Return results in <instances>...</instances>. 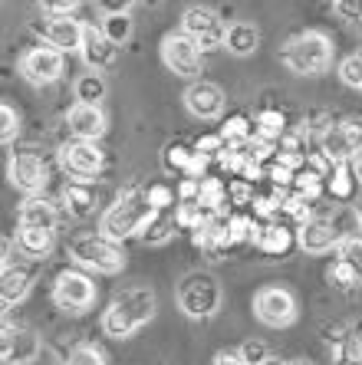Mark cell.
Returning a JSON list of instances; mask_svg holds the SVG:
<instances>
[{"mask_svg":"<svg viewBox=\"0 0 362 365\" xmlns=\"http://www.w3.org/2000/svg\"><path fill=\"white\" fill-rule=\"evenodd\" d=\"M155 316V293L149 287L122 289L102 313V332L112 339H129L135 329H142Z\"/></svg>","mask_w":362,"mask_h":365,"instance_id":"1","label":"cell"},{"mask_svg":"<svg viewBox=\"0 0 362 365\" xmlns=\"http://www.w3.org/2000/svg\"><path fill=\"white\" fill-rule=\"evenodd\" d=\"M152 204H149V191L142 187H129L116 197V204H109V211L102 214L99 221V234H106L109 240L122 244L126 237H135L142 234L152 221Z\"/></svg>","mask_w":362,"mask_h":365,"instance_id":"2","label":"cell"},{"mask_svg":"<svg viewBox=\"0 0 362 365\" xmlns=\"http://www.w3.org/2000/svg\"><path fill=\"white\" fill-rule=\"evenodd\" d=\"M280 63L293 76H320V73H326L333 66V40L326 34H320V30L296 34L293 40L283 43Z\"/></svg>","mask_w":362,"mask_h":365,"instance_id":"3","label":"cell"},{"mask_svg":"<svg viewBox=\"0 0 362 365\" xmlns=\"http://www.w3.org/2000/svg\"><path fill=\"white\" fill-rule=\"evenodd\" d=\"M178 309L188 319H211L221 309V283L214 273L194 270L178 283Z\"/></svg>","mask_w":362,"mask_h":365,"instance_id":"4","label":"cell"},{"mask_svg":"<svg viewBox=\"0 0 362 365\" xmlns=\"http://www.w3.org/2000/svg\"><path fill=\"white\" fill-rule=\"evenodd\" d=\"M69 257L79 267H89V270H99V273H119L126 267L122 244L109 240L106 234H76L69 240Z\"/></svg>","mask_w":362,"mask_h":365,"instance_id":"5","label":"cell"},{"mask_svg":"<svg viewBox=\"0 0 362 365\" xmlns=\"http://www.w3.org/2000/svg\"><path fill=\"white\" fill-rule=\"evenodd\" d=\"M320 152L329 165H353L362 158V122H329L320 135Z\"/></svg>","mask_w":362,"mask_h":365,"instance_id":"6","label":"cell"},{"mask_svg":"<svg viewBox=\"0 0 362 365\" xmlns=\"http://www.w3.org/2000/svg\"><path fill=\"white\" fill-rule=\"evenodd\" d=\"M53 303L66 313H86L89 306L96 303V283L93 277H86L83 270H63L56 273V283H53Z\"/></svg>","mask_w":362,"mask_h":365,"instance_id":"7","label":"cell"},{"mask_svg":"<svg viewBox=\"0 0 362 365\" xmlns=\"http://www.w3.org/2000/svg\"><path fill=\"white\" fill-rule=\"evenodd\" d=\"M181 34L198 43L201 53H208V50H224L228 26L211 7H188L185 17H181Z\"/></svg>","mask_w":362,"mask_h":365,"instance_id":"8","label":"cell"},{"mask_svg":"<svg viewBox=\"0 0 362 365\" xmlns=\"http://www.w3.org/2000/svg\"><path fill=\"white\" fill-rule=\"evenodd\" d=\"M161 60H165V66H169L175 76L194 79L204 66V53L198 43L188 40V36L178 30V34H169L161 40Z\"/></svg>","mask_w":362,"mask_h":365,"instance_id":"9","label":"cell"},{"mask_svg":"<svg viewBox=\"0 0 362 365\" xmlns=\"http://www.w3.org/2000/svg\"><path fill=\"white\" fill-rule=\"evenodd\" d=\"M253 316L270 329H283L296 319V297L283 287H263L253 297Z\"/></svg>","mask_w":362,"mask_h":365,"instance_id":"10","label":"cell"},{"mask_svg":"<svg viewBox=\"0 0 362 365\" xmlns=\"http://www.w3.org/2000/svg\"><path fill=\"white\" fill-rule=\"evenodd\" d=\"M59 165L66 171L69 178L76 181H89L102 171V152L96 142H83V138H73V142L59 145Z\"/></svg>","mask_w":362,"mask_h":365,"instance_id":"11","label":"cell"},{"mask_svg":"<svg viewBox=\"0 0 362 365\" xmlns=\"http://www.w3.org/2000/svg\"><path fill=\"white\" fill-rule=\"evenodd\" d=\"M7 178L26 197H36L46 187V181H50V165L43 162L36 152H17V155H10Z\"/></svg>","mask_w":362,"mask_h":365,"instance_id":"12","label":"cell"},{"mask_svg":"<svg viewBox=\"0 0 362 365\" xmlns=\"http://www.w3.org/2000/svg\"><path fill=\"white\" fill-rule=\"evenodd\" d=\"M20 76L30 86H50L63 76V53L53 46H34L20 56Z\"/></svg>","mask_w":362,"mask_h":365,"instance_id":"13","label":"cell"},{"mask_svg":"<svg viewBox=\"0 0 362 365\" xmlns=\"http://www.w3.org/2000/svg\"><path fill=\"white\" fill-rule=\"evenodd\" d=\"M0 356L7 365H30L40 356V339L34 329L24 326H10L4 323V339H0Z\"/></svg>","mask_w":362,"mask_h":365,"instance_id":"14","label":"cell"},{"mask_svg":"<svg viewBox=\"0 0 362 365\" xmlns=\"http://www.w3.org/2000/svg\"><path fill=\"white\" fill-rule=\"evenodd\" d=\"M185 106L194 119H204V122L218 119L221 112H224V89L208 83V79H194L185 89Z\"/></svg>","mask_w":362,"mask_h":365,"instance_id":"15","label":"cell"},{"mask_svg":"<svg viewBox=\"0 0 362 365\" xmlns=\"http://www.w3.org/2000/svg\"><path fill=\"white\" fill-rule=\"evenodd\" d=\"M40 34L46 40V46H53L59 53H73V50H83L86 24L76 17H50L40 26Z\"/></svg>","mask_w":362,"mask_h":365,"instance_id":"16","label":"cell"},{"mask_svg":"<svg viewBox=\"0 0 362 365\" xmlns=\"http://www.w3.org/2000/svg\"><path fill=\"white\" fill-rule=\"evenodd\" d=\"M296 244L303 247L306 254H329L333 247L343 244V234L333 221L326 217H313L303 227H296Z\"/></svg>","mask_w":362,"mask_h":365,"instance_id":"17","label":"cell"},{"mask_svg":"<svg viewBox=\"0 0 362 365\" xmlns=\"http://www.w3.org/2000/svg\"><path fill=\"white\" fill-rule=\"evenodd\" d=\"M79 56H83L86 66L99 73V69H109V66L119 63V46L102 34V26L86 24V36H83V50H79Z\"/></svg>","mask_w":362,"mask_h":365,"instance_id":"18","label":"cell"},{"mask_svg":"<svg viewBox=\"0 0 362 365\" xmlns=\"http://www.w3.org/2000/svg\"><path fill=\"white\" fill-rule=\"evenodd\" d=\"M66 125L69 132L83 142H96L106 135V112L99 106H86V102H73L66 112Z\"/></svg>","mask_w":362,"mask_h":365,"instance_id":"19","label":"cell"},{"mask_svg":"<svg viewBox=\"0 0 362 365\" xmlns=\"http://www.w3.org/2000/svg\"><path fill=\"white\" fill-rule=\"evenodd\" d=\"M257 250L267 257H286L290 254V247L296 244L293 230L286 227L280 221H267V224H257V237H253Z\"/></svg>","mask_w":362,"mask_h":365,"instance_id":"20","label":"cell"},{"mask_svg":"<svg viewBox=\"0 0 362 365\" xmlns=\"http://www.w3.org/2000/svg\"><path fill=\"white\" fill-rule=\"evenodd\" d=\"M59 224V211L56 204L46 201L43 195L36 197H26L24 204H20V227H34V230H56Z\"/></svg>","mask_w":362,"mask_h":365,"instance_id":"21","label":"cell"},{"mask_svg":"<svg viewBox=\"0 0 362 365\" xmlns=\"http://www.w3.org/2000/svg\"><path fill=\"white\" fill-rule=\"evenodd\" d=\"M30 287H34V273L26 270V267H14V264L4 267V277H0V299H4V309L20 303V299L30 293Z\"/></svg>","mask_w":362,"mask_h":365,"instance_id":"22","label":"cell"},{"mask_svg":"<svg viewBox=\"0 0 362 365\" xmlns=\"http://www.w3.org/2000/svg\"><path fill=\"white\" fill-rule=\"evenodd\" d=\"M261 46V30L247 20H237V24L228 26V36H224V50L231 56H251Z\"/></svg>","mask_w":362,"mask_h":365,"instance_id":"23","label":"cell"},{"mask_svg":"<svg viewBox=\"0 0 362 365\" xmlns=\"http://www.w3.org/2000/svg\"><path fill=\"white\" fill-rule=\"evenodd\" d=\"M63 207L73 217H89L96 211V187L86 185V181H69L63 187Z\"/></svg>","mask_w":362,"mask_h":365,"instance_id":"24","label":"cell"},{"mask_svg":"<svg viewBox=\"0 0 362 365\" xmlns=\"http://www.w3.org/2000/svg\"><path fill=\"white\" fill-rule=\"evenodd\" d=\"M17 250L30 260H43L53 250V234L50 230H34V227H20L17 230Z\"/></svg>","mask_w":362,"mask_h":365,"instance_id":"25","label":"cell"},{"mask_svg":"<svg viewBox=\"0 0 362 365\" xmlns=\"http://www.w3.org/2000/svg\"><path fill=\"white\" fill-rule=\"evenodd\" d=\"M253 132H257L261 142L277 145L280 138L286 135V115L280 109H261L257 112V119H253Z\"/></svg>","mask_w":362,"mask_h":365,"instance_id":"26","label":"cell"},{"mask_svg":"<svg viewBox=\"0 0 362 365\" xmlns=\"http://www.w3.org/2000/svg\"><path fill=\"white\" fill-rule=\"evenodd\" d=\"M218 135L224 138V145H228V148H241V152H244L247 145L257 138V132H253V122L247 119V115H231Z\"/></svg>","mask_w":362,"mask_h":365,"instance_id":"27","label":"cell"},{"mask_svg":"<svg viewBox=\"0 0 362 365\" xmlns=\"http://www.w3.org/2000/svg\"><path fill=\"white\" fill-rule=\"evenodd\" d=\"M356 165H333V171L326 175V191L336 201H349L356 191Z\"/></svg>","mask_w":362,"mask_h":365,"instance_id":"28","label":"cell"},{"mask_svg":"<svg viewBox=\"0 0 362 365\" xmlns=\"http://www.w3.org/2000/svg\"><path fill=\"white\" fill-rule=\"evenodd\" d=\"M175 230H178V221H175V214L171 211H155L152 214V221H149V227L142 230V240L145 244H169L171 237H175Z\"/></svg>","mask_w":362,"mask_h":365,"instance_id":"29","label":"cell"},{"mask_svg":"<svg viewBox=\"0 0 362 365\" xmlns=\"http://www.w3.org/2000/svg\"><path fill=\"white\" fill-rule=\"evenodd\" d=\"M198 204H201L208 214H224V204H228V185H224L221 178H201Z\"/></svg>","mask_w":362,"mask_h":365,"instance_id":"30","label":"cell"},{"mask_svg":"<svg viewBox=\"0 0 362 365\" xmlns=\"http://www.w3.org/2000/svg\"><path fill=\"white\" fill-rule=\"evenodd\" d=\"M336 362L339 365H362V332L353 329L336 339Z\"/></svg>","mask_w":362,"mask_h":365,"instance_id":"31","label":"cell"},{"mask_svg":"<svg viewBox=\"0 0 362 365\" xmlns=\"http://www.w3.org/2000/svg\"><path fill=\"white\" fill-rule=\"evenodd\" d=\"M194 148H188V145L181 142H171L169 148H165V168L169 171H181V178H188V171H191L194 165Z\"/></svg>","mask_w":362,"mask_h":365,"instance_id":"32","label":"cell"},{"mask_svg":"<svg viewBox=\"0 0 362 365\" xmlns=\"http://www.w3.org/2000/svg\"><path fill=\"white\" fill-rule=\"evenodd\" d=\"M102 96H106V83H102L99 73H86V76L76 79V102H86V106H99Z\"/></svg>","mask_w":362,"mask_h":365,"instance_id":"33","label":"cell"},{"mask_svg":"<svg viewBox=\"0 0 362 365\" xmlns=\"http://www.w3.org/2000/svg\"><path fill=\"white\" fill-rule=\"evenodd\" d=\"M102 34L109 36L116 46H122L132 36V17L129 14H106L102 17Z\"/></svg>","mask_w":362,"mask_h":365,"instance_id":"34","label":"cell"},{"mask_svg":"<svg viewBox=\"0 0 362 365\" xmlns=\"http://www.w3.org/2000/svg\"><path fill=\"white\" fill-rule=\"evenodd\" d=\"M310 207H313V204L293 191V195L283 197V211H280V214H283V217H290V221H296V227H303L306 221H313V211H310Z\"/></svg>","mask_w":362,"mask_h":365,"instance_id":"35","label":"cell"},{"mask_svg":"<svg viewBox=\"0 0 362 365\" xmlns=\"http://www.w3.org/2000/svg\"><path fill=\"white\" fill-rule=\"evenodd\" d=\"M326 280L333 283L336 289H353V287H362L359 277H356V270L349 264H343V260H333V267L326 270Z\"/></svg>","mask_w":362,"mask_h":365,"instance_id":"36","label":"cell"},{"mask_svg":"<svg viewBox=\"0 0 362 365\" xmlns=\"http://www.w3.org/2000/svg\"><path fill=\"white\" fill-rule=\"evenodd\" d=\"M253 237H257V224L247 214H231V247L247 244V240L253 244Z\"/></svg>","mask_w":362,"mask_h":365,"instance_id":"37","label":"cell"},{"mask_svg":"<svg viewBox=\"0 0 362 365\" xmlns=\"http://www.w3.org/2000/svg\"><path fill=\"white\" fill-rule=\"evenodd\" d=\"M66 365H106V356H102L93 342H79V346L69 349Z\"/></svg>","mask_w":362,"mask_h":365,"instance_id":"38","label":"cell"},{"mask_svg":"<svg viewBox=\"0 0 362 365\" xmlns=\"http://www.w3.org/2000/svg\"><path fill=\"white\" fill-rule=\"evenodd\" d=\"M339 260L353 267L362 283V237H343V244H339Z\"/></svg>","mask_w":362,"mask_h":365,"instance_id":"39","label":"cell"},{"mask_svg":"<svg viewBox=\"0 0 362 365\" xmlns=\"http://www.w3.org/2000/svg\"><path fill=\"white\" fill-rule=\"evenodd\" d=\"M339 76H343L346 86H353L362 93V50L359 53H349L343 63H339Z\"/></svg>","mask_w":362,"mask_h":365,"instance_id":"40","label":"cell"},{"mask_svg":"<svg viewBox=\"0 0 362 365\" xmlns=\"http://www.w3.org/2000/svg\"><path fill=\"white\" fill-rule=\"evenodd\" d=\"M17 132H20L17 109H14L10 102H4V106H0V138H4V145L14 142V135H17Z\"/></svg>","mask_w":362,"mask_h":365,"instance_id":"41","label":"cell"},{"mask_svg":"<svg viewBox=\"0 0 362 365\" xmlns=\"http://www.w3.org/2000/svg\"><path fill=\"white\" fill-rule=\"evenodd\" d=\"M237 356L244 359L247 365H263L270 359V352H267V346H263V342H257V339H247L244 346H241V352H237Z\"/></svg>","mask_w":362,"mask_h":365,"instance_id":"42","label":"cell"},{"mask_svg":"<svg viewBox=\"0 0 362 365\" xmlns=\"http://www.w3.org/2000/svg\"><path fill=\"white\" fill-rule=\"evenodd\" d=\"M149 204H152V211H171V204H175V195H171V187L152 185V187H149Z\"/></svg>","mask_w":362,"mask_h":365,"instance_id":"43","label":"cell"},{"mask_svg":"<svg viewBox=\"0 0 362 365\" xmlns=\"http://www.w3.org/2000/svg\"><path fill=\"white\" fill-rule=\"evenodd\" d=\"M333 10H336L343 20L362 26V0H336V4H333Z\"/></svg>","mask_w":362,"mask_h":365,"instance_id":"44","label":"cell"},{"mask_svg":"<svg viewBox=\"0 0 362 365\" xmlns=\"http://www.w3.org/2000/svg\"><path fill=\"white\" fill-rule=\"evenodd\" d=\"M76 7H79L76 0H46V4H43V10H46L50 17H73Z\"/></svg>","mask_w":362,"mask_h":365,"instance_id":"45","label":"cell"},{"mask_svg":"<svg viewBox=\"0 0 362 365\" xmlns=\"http://www.w3.org/2000/svg\"><path fill=\"white\" fill-rule=\"evenodd\" d=\"M214 365H247V362L237 356V352H221V356L214 359Z\"/></svg>","mask_w":362,"mask_h":365,"instance_id":"46","label":"cell"},{"mask_svg":"<svg viewBox=\"0 0 362 365\" xmlns=\"http://www.w3.org/2000/svg\"><path fill=\"white\" fill-rule=\"evenodd\" d=\"M263 365H290V362H283V359H277V356H270Z\"/></svg>","mask_w":362,"mask_h":365,"instance_id":"47","label":"cell"},{"mask_svg":"<svg viewBox=\"0 0 362 365\" xmlns=\"http://www.w3.org/2000/svg\"><path fill=\"white\" fill-rule=\"evenodd\" d=\"M356 181H359V185H362V158H359V162H356Z\"/></svg>","mask_w":362,"mask_h":365,"instance_id":"48","label":"cell"},{"mask_svg":"<svg viewBox=\"0 0 362 365\" xmlns=\"http://www.w3.org/2000/svg\"><path fill=\"white\" fill-rule=\"evenodd\" d=\"M290 365H313V362H306V359H293Z\"/></svg>","mask_w":362,"mask_h":365,"instance_id":"49","label":"cell"},{"mask_svg":"<svg viewBox=\"0 0 362 365\" xmlns=\"http://www.w3.org/2000/svg\"><path fill=\"white\" fill-rule=\"evenodd\" d=\"M359 227H362V211H359Z\"/></svg>","mask_w":362,"mask_h":365,"instance_id":"50","label":"cell"}]
</instances>
